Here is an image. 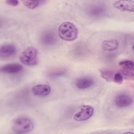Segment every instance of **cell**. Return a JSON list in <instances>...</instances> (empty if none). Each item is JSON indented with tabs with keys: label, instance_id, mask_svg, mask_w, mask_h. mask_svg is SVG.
<instances>
[{
	"label": "cell",
	"instance_id": "cell-1",
	"mask_svg": "<svg viewBox=\"0 0 134 134\" xmlns=\"http://www.w3.org/2000/svg\"><path fill=\"white\" fill-rule=\"evenodd\" d=\"M77 28L73 23L66 21L62 23L58 28V34L60 38L66 41L75 40L78 36Z\"/></svg>",
	"mask_w": 134,
	"mask_h": 134
},
{
	"label": "cell",
	"instance_id": "cell-2",
	"mask_svg": "<svg viewBox=\"0 0 134 134\" xmlns=\"http://www.w3.org/2000/svg\"><path fill=\"white\" fill-rule=\"evenodd\" d=\"M11 129L16 133H25L34 129L32 121L26 117H20L13 119L11 123Z\"/></svg>",
	"mask_w": 134,
	"mask_h": 134
},
{
	"label": "cell",
	"instance_id": "cell-3",
	"mask_svg": "<svg viewBox=\"0 0 134 134\" xmlns=\"http://www.w3.org/2000/svg\"><path fill=\"white\" fill-rule=\"evenodd\" d=\"M37 50L34 47H29L22 52L19 59L23 64L32 66L37 64Z\"/></svg>",
	"mask_w": 134,
	"mask_h": 134
},
{
	"label": "cell",
	"instance_id": "cell-4",
	"mask_svg": "<svg viewBox=\"0 0 134 134\" xmlns=\"http://www.w3.org/2000/svg\"><path fill=\"white\" fill-rule=\"evenodd\" d=\"M94 109L91 106L83 105L79 107V110L74 115L73 119L76 121H85L93 115Z\"/></svg>",
	"mask_w": 134,
	"mask_h": 134
},
{
	"label": "cell",
	"instance_id": "cell-5",
	"mask_svg": "<svg viewBox=\"0 0 134 134\" xmlns=\"http://www.w3.org/2000/svg\"><path fill=\"white\" fill-rule=\"evenodd\" d=\"M106 7L102 4H94L89 6L86 10L88 16L93 18H98L103 16L106 13Z\"/></svg>",
	"mask_w": 134,
	"mask_h": 134
},
{
	"label": "cell",
	"instance_id": "cell-6",
	"mask_svg": "<svg viewBox=\"0 0 134 134\" xmlns=\"http://www.w3.org/2000/svg\"><path fill=\"white\" fill-rule=\"evenodd\" d=\"M113 6L121 12H133L134 11L133 1H117L114 2Z\"/></svg>",
	"mask_w": 134,
	"mask_h": 134
},
{
	"label": "cell",
	"instance_id": "cell-7",
	"mask_svg": "<svg viewBox=\"0 0 134 134\" xmlns=\"http://www.w3.org/2000/svg\"><path fill=\"white\" fill-rule=\"evenodd\" d=\"M114 103L117 107L124 108L130 106L132 103V99L129 95L120 94L115 97Z\"/></svg>",
	"mask_w": 134,
	"mask_h": 134
},
{
	"label": "cell",
	"instance_id": "cell-8",
	"mask_svg": "<svg viewBox=\"0 0 134 134\" xmlns=\"http://www.w3.org/2000/svg\"><path fill=\"white\" fill-rule=\"evenodd\" d=\"M34 95L38 96H46L48 95L51 91V87L46 84H38L34 86L31 89Z\"/></svg>",
	"mask_w": 134,
	"mask_h": 134
},
{
	"label": "cell",
	"instance_id": "cell-9",
	"mask_svg": "<svg viewBox=\"0 0 134 134\" xmlns=\"http://www.w3.org/2000/svg\"><path fill=\"white\" fill-rule=\"evenodd\" d=\"M75 84L78 89L85 90L92 87L94 84V81L91 77H81L76 80Z\"/></svg>",
	"mask_w": 134,
	"mask_h": 134
},
{
	"label": "cell",
	"instance_id": "cell-10",
	"mask_svg": "<svg viewBox=\"0 0 134 134\" xmlns=\"http://www.w3.org/2000/svg\"><path fill=\"white\" fill-rule=\"evenodd\" d=\"M23 69V66L18 63H9L5 64L1 68V72L6 74H16Z\"/></svg>",
	"mask_w": 134,
	"mask_h": 134
},
{
	"label": "cell",
	"instance_id": "cell-11",
	"mask_svg": "<svg viewBox=\"0 0 134 134\" xmlns=\"http://www.w3.org/2000/svg\"><path fill=\"white\" fill-rule=\"evenodd\" d=\"M16 52V47L10 43L2 45L0 48V55L1 58H8L14 55Z\"/></svg>",
	"mask_w": 134,
	"mask_h": 134
},
{
	"label": "cell",
	"instance_id": "cell-12",
	"mask_svg": "<svg viewBox=\"0 0 134 134\" xmlns=\"http://www.w3.org/2000/svg\"><path fill=\"white\" fill-rule=\"evenodd\" d=\"M102 49L107 52H111L117 50L119 47V42L116 39L105 40L101 44Z\"/></svg>",
	"mask_w": 134,
	"mask_h": 134
},
{
	"label": "cell",
	"instance_id": "cell-13",
	"mask_svg": "<svg viewBox=\"0 0 134 134\" xmlns=\"http://www.w3.org/2000/svg\"><path fill=\"white\" fill-rule=\"evenodd\" d=\"M40 40L46 46H51L55 42V37L52 32L46 31L42 34Z\"/></svg>",
	"mask_w": 134,
	"mask_h": 134
},
{
	"label": "cell",
	"instance_id": "cell-14",
	"mask_svg": "<svg viewBox=\"0 0 134 134\" xmlns=\"http://www.w3.org/2000/svg\"><path fill=\"white\" fill-rule=\"evenodd\" d=\"M121 74L122 75L124 79L128 80H133L134 78V74L133 70L122 68L119 71Z\"/></svg>",
	"mask_w": 134,
	"mask_h": 134
},
{
	"label": "cell",
	"instance_id": "cell-15",
	"mask_svg": "<svg viewBox=\"0 0 134 134\" xmlns=\"http://www.w3.org/2000/svg\"><path fill=\"white\" fill-rule=\"evenodd\" d=\"M99 72L101 76L106 81L108 82H111L113 81V78L114 74L113 73L112 71L107 69H104L100 70Z\"/></svg>",
	"mask_w": 134,
	"mask_h": 134
},
{
	"label": "cell",
	"instance_id": "cell-16",
	"mask_svg": "<svg viewBox=\"0 0 134 134\" xmlns=\"http://www.w3.org/2000/svg\"><path fill=\"white\" fill-rule=\"evenodd\" d=\"M23 4H24V5L27 7L29 9H35V8L37 7L38 6H39L40 4H41V3H42V2H41V1H23Z\"/></svg>",
	"mask_w": 134,
	"mask_h": 134
},
{
	"label": "cell",
	"instance_id": "cell-17",
	"mask_svg": "<svg viewBox=\"0 0 134 134\" xmlns=\"http://www.w3.org/2000/svg\"><path fill=\"white\" fill-rule=\"evenodd\" d=\"M119 65H120L122 68L134 70V65L133 62L130 60H124L121 61L119 63Z\"/></svg>",
	"mask_w": 134,
	"mask_h": 134
},
{
	"label": "cell",
	"instance_id": "cell-18",
	"mask_svg": "<svg viewBox=\"0 0 134 134\" xmlns=\"http://www.w3.org/2000/svg\"><path fill=\"white\" fill-rule=\"evenodd\" d=\"M123 80H124V77L119 72H116L114 74L113 81H114L115 83L120 84L122 83Z\"/></svg>",
	"mask_w": 134,
	"mask_h": 134
},
{
	"label": "cell",
	"instance_id": "cell-19",
	"mask_svg": "<svg viewBox=\"0 0 134 134\" xmlns=\"http://www.w3.org/2000/svg\"><path fill=\"white\" fill-rule=\"evenodd\" d=\"M54 72H52L51 73H50L49 76L51 77H56L58 76H62L64 75L65 73V70H57L56 71H54Z\"/></svg>",
	"mask_w": 134,
	"mask_h": 134
},
{
	"label": "cell",
	"instance_id": "cell-20",
	"mask_svg": "<svg viewBox=\"0 0 134 134\" xmlns=\"http://www.w3.org/2000/svg\"><path fill=\"white\" fill-rule=\"evenodd\" d=\"M5 3L8 5L12 6H16L18 5L19 1L16 0H7L5 1Z\"/></svg>",
	"mask_w": 134,
	"mask_h": 134
}]
</instances>
